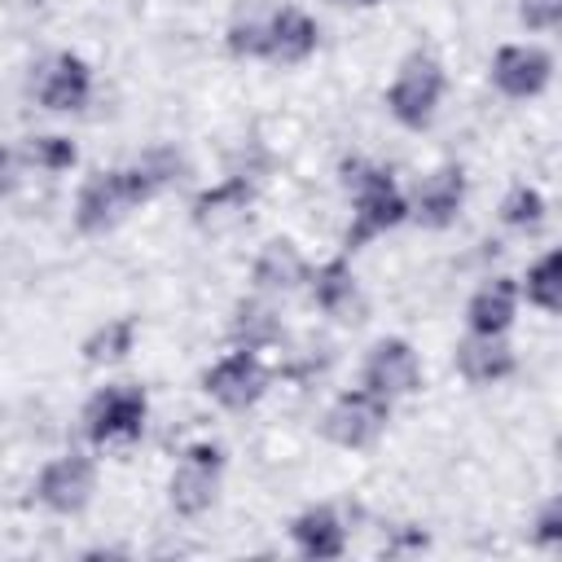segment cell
<instances>
[{
  "label": "cell",
  "mask_w": 562,
  "mask_h": 562,
  "mask_svg": "<svg viewBox=\"0 0 562 562\" xmlns=\"http://www.w3.org/2000/svg\"><path fill=\"white\" fill-rule=\"evenodd\" d=\"M338 180L351 193V224L342 233V250H360L364 241L382 237L386 228H400L413 215V202L400 193L395 176L369 158H342Z\"/></svg>",
  "instance_id": "cell-1"
},
{
  "label": "cell",
  "mask_w": 562,
  "mask_h": 562,
  "mask_svg": "<svg viewBox=\"0 0 562 562\" xmlns=\"http://www.w3.org/2000/svg\"><path fill=\"white\" fill-rule=\"evenodd\" d=\"M149 198H158V184L145 176L140 162L132 167H110L83 180L79 198H75V228L79 233H110L114 224H123L136 206H145Z\"/></svg>",
  "instance_id": "cell-2"
},
{
  "label": "cell",
  "mask_w": 562,
  "mask_h": 562,
  "mask_svg": "<svg viewBox=\"0 0 562 562\" xmlns=\"http://www.w3.org/2000/svg\"><path fill=\"white\" fill-rule=\"evenodd\" d=\"M443 61L426 48H413L400 66H395V79L386 88V110L400 127L408 132H426L439 114V101H443Z\"/></svg>",
  "instance_id": "cell-3"
},
{
  "label": "cell",
  "mask_w": 562,
  "mask_h": 562,
  "mask_svg": "<svg viewBox=\"0 0 562 562\" xmlns=\"http://www.w3.org/2000/svg\"><path fill=\"white\" fill-rule=\"evenodd\" d=\"M145 417H149V400L140 386L132 382L101 386L83 404V435L92 448H132L145 435Z\"/></svg>",
  "instance_id": "cell-4"
},
{
  "label": "cell",
  "mask_w": 562,
  "mask_h": 562,
  "mask_svg": "<svg viewBox=\"0 0 562 562\" xmlns=\"http://www.w3.org/2000/svg\"><path fill=\"white\" fill-rule=\"evenodd\" d=\"M220 474H224V448L202 439V443H189L171 470V483H167V501L180 518H198L215 505V492H220Z\"/></svg>",
  "instance_id": "cell-5"
},
{
  "label": "cell",
  "mask_w": 562,
  "mask_h": 562,
  "mask_svg": "<svg viewBox=\"0 0 562 562\" xmlns=\"http://www.w3.org/2000/svg\"><path fill=\"white\" fill-rule=\"evenodd\" d=\"M386 422H391V400L378 395V391H369V386L360 382L356 391H342V395L329 404L321 430H325V439L338 443V448H369V443L386 430Z\"/></svg>",
  "instance_id": "cell-6"
},
{
  "label": "cell",
  "mask_w": 562,
  "mask_h": 562,
  "mask_svg": "<svg viewBox=\"0 0 562 562\" xmlns=\"http://www.w3.org/2000/svg\"><path fill=\"white\" fill-rule=\"evenodd\" d=\"M202 391L228 408V413H246L263 400L268 391V364L259 360V351H246V347H233L228 356H220L206 373H202Z\"/></svg>",
  "instance_id": "cell-7"
},
{
  "label": "cell",
  "mask_w": 562,
  "mask_h": 562,
  "mask_svg": "<svg viewBox=\"0 0 562 562\" xmlns=\"http://www.w3.org/2000/svg\"><path fill=\"white\" fill-rule=\"evenodd\" d=\"M92 492H97V465L83 452H61V457L44 461L35 474V501L61 518L88 509Z\"/></svg>",
  "instance_id": "cell-8"
},
{
  "label": "cell",
  "mask_w": 562,
  "mask_h": 562,
  "mask_svg": "<svg viewBox=\"0 0 562 562\" xmlns=\"http://www.w3.org/2000/svg\"><path fill=\"white\" fill-rule=\"evenodd\" d=\"M360 382L395 404V400H404V395H413L422 386V356L413 351L408 338H378L369 347V356H364Z\"/></svg>",
  "instance_id": "cell-9"
},
{
  "label": "cell",
  "mask_w": 562,
  "mask_h": 562,
  "mask_svg": "<svg viewBox=\"0 0 562 562\" xmlns=\"http://www.w3.org/2000/svg\"><path fill=\"white\" fill-rule=\"evenodd\" d=\"M492 88L509 101H531L553 79V57L536 44H501L492 53Z\"/></svg>",
  "instance_id": "cell-10"
},
{
  "label": "cell",
  "mask_w": 562,
  "mask_h": 562,
  "mask_svg": "<svg viewBox=\"0 0 562 562\" xmlns=\"http://www.w3.org/2000/svg\"><path fill=\"white\" fill-rule=\"evenodd\" d=\"M92 97V66L79 53H53L40 70H35V101L53 114H70L83 110Z\"/></svg>",
  "instance_id": "cell-11"
},
{
  "label": "cell",
  "mask_w": 562,
  "mask_h": 562,
  "mask_svg": "<svg viewBox=\"0 0 562 562\" xmlns=\"http://www.w3.org/2000/svg\"><path fill=\"white\" fill-rule=\"evenodd\" d=\"M250 206H255V180H250L246 171H233V176H224L220 184L202 189V193L193 198L189 215H193V224H198L202 233H233L237 224L250 220Z\"/></svg>",
  "instance_id": "cell-12"
},
{
  "label": "cell",
  "mask_w": 562,
  "mask_h": 562,
  "mask_svg": "<svg viewBox=\"0 0 562 562\" xmlns=\"http://www.w3.org/2000/svg\"><path fill=\"white\" fill-rule=\"evenodd\" d=\"M461 206H465V171L457 162H443L417 180V193H413V220L417 224L448 228V224H457Z\"/></svg>",
  "instance_id": "cell-13"
},
{
  "label": "cell",
  "mask_w": 562,
  "mask_h": 562,
  "mask_svg": "<svg viewBox=\"0 0 562 562\" xmlns=\"http://www.w3.org/2000/svg\"><path fill=\"white\" fill-rule=\"evenodd\" d=\"M307 290H312V303H316L325 316H334V321H342V325L364 321V294H360V281H356V272H351V263H347L342 255H334V259H325L321 268H312Z\"/></svg>",
  "instance_id": "cell-14"
},
{
  "label": "cell",
  "mask_w": 562,
  "mask_h": 562,
  "mask_svg": "<svg viewBox=\"0 0 562 562\" xmlns=\"http://www.w3.org/2000/svg\"><path fill=\"white\" fill-rule=\"evenodd\" d=\"M452 364L470 386H496L518 369V356L505 334H465L452 351Z\"/></svg>",
  "instance_id": "cell-15"
},
{
  "label": "cell",
  "mask_w": 562,
  "mask_h": 562,
  "mask_svg": "<svg viewBox=\"0 0 562 562\" xmlns=\"http://www.w3.org/2000/svg\"><path fill=\"white\" fill-rule=\"evenodd\" d=\"M316 40H321V26L312 13L294 9V4H277L272 13V31H268V57L272 66H299L316 53Z\"/></svg>",
  "instance_id": "cell-16"
},
{
  "label": "cell",
  "mask_w": 562,
  "mask_h": 562,
  "mask_svg": "<svg viewBox=\"0 0 562 562\" xmlns=\"http://www.w3.org/2000/svg\"><path fill=\"white\" fill-rule=\"evenodd\" d=\"M307 277H312V268H307V259L299 255V246L290 237L263 241L259 255H255V268H250V281H255L259 294H290Z\"/></svg>",
  "instance_id": "cell-17"
},
{
  "label": "cell",
  "mask_w": 562,
  "mask_h": 562,
  "mask_svg": "<svg viewBox=\"0 0 562 562\" xmlns=\"http://www.w3.org/2000/svg\"><path fill=\"white\" fill-rule=\"evenodd\" d=\"M518 299H522V285L514 277H492L483 281L470 303H465V325L470 334H509L514 316H518Z\"/></svg>",
  "instance_id": "cell-18"
},
{
  "label": "cell",
  "mask_w": 562,
  "mask_h": 562,
  "mask_svg": "<svg viewBox=\"0 0 562 562\" xmlns=\"http://www.w3.org/2000/svg\"><path fill=\"white\" fill-rule=\"evenodd\" d=\"M290 540L303 558H316V562H329V558L347 553V527H342L334 505H307L303 514H294Z\"/></svg>",
  "instance_id": "cell-19"
},
{
  "label": "cell",
  "mask_w": 562,
  "mask_h": 562,
  "mask_svg": "<svg viewBox=\"0 0 562 562\" xmlns=\"http://www.w3.org/2000/svg\"><path fill=\"white\" fill-rule=\"evenodd\" d=\"M272 13H277V4H268V0H241L228 18V31H224L228 53L233 57H268Z\"/></svg>",
  "instance_id": "cell-20"
},
{
  "label": "cell",
  "mask_w": 562,
  "mask_h": 562,
  "mask_svg": "<svg viewBox=\"0 0 562 562\" xmlns=\"http://www.w3.org/2000/svg\"><path fill=\"white\" fill-rule=\"evenodd\" d=\"M228 342L246 351H268L281 342V321L263 299H241L228 316Z\"/></svg>",
  "instance_id": "cell-21"
},
{
  "label": "cell",
  "mask_w": 562,
  "mask_h": 562,
  "mask_svg": "<svg viewBox=\"0 0 562 562\" xmlns=\"http://www.w3.org/2000/svg\"><path fill=\"white\" fill-rule=\"evenodd\" d=\"M518 285H522V299L531 307H540L549 316H562V246H553L549 255H540Z\"/></svg>",
  "instance_id": "cell-22"
},
{
  "label": "cell",
  "mask_w": 562,
  "mask_h": 562,
  "mask_svg": "<svg viewBox=\"0 0 562 562\" xmlns=\"http://www.w3.org/2000/svg\"><path fill=\"white\" fill-rule=\"evenodd\" d=\"M136 342V321L132 316H114L105 325H97L88 338H83V360L88 364H119Z\"/></svg>",
  "instance_id": "cell-23"
},
{
  "label": "cell",
  "mask_w": 562,
  "mask_h": 562,
  "mask_svg": "<svg viewBox=\"0 0 562 562\" xmlns=\"http://www.w3.org/2000/svg\"><path fill=\"white\" fill-rule=\"evenodd\" d=\"M22 162H26L31 171H48V176H57V171H70V167L79 162V149H75L70 136H57V132H48V136H26V145H22Z\"/></svg>",
  "instance_id": "cell-24"
},
{
  "label": "cell",
  "mask_w": 562,
  "mask_h": 562,
  "mask_svg": "<svg viewBox=\"0 0 562 562\" xmlns=\"http://www.w3.org/2000/svg\"><path fill=\"white\" fill-rule=\"evenodd\" d=\"M501 224H505V228H518V233L540 228V224H544V198H540V189L514 184V189L501 198Z\"/></svg>",
  "instance_id": "cell-25"
},
{
  "label": "cell",
  "mask_w": 562,
  "mask_h": 562,
  "mask_svg": "<svg viewBox=\"0 0 562 562\" xmlns=\"http://www.w3.org/2000/svg\"><path fill=\"white\" fill-rule=\"evenodd\" d=\"M136 162H140V167H145V176L158 184V193H162L167 184H176V180H180V171H184V158H180L171 145H154V149H145Z\"/></svg>",
  "instance_id": "cell-26"
},
{
  "label": "cell",
  "mask_w": 562,
  "mask_h": 562,
  "mask_svg": "<svg viewBox=\"0 0 562 562\" xmlns=\"http://www.w3.org/2000/svg\"><path fill=\"white\" fill-rule=\"evenodd\" d=\"M518 22L527 31H558L562 26V0H518Z\"/></svg>",
  "instance_id": "cell-27"
},
{
  "label": "cell",
  "mask_w": 562,
  "mask_h": 562,
  "mask_svg": "<svg viewBox=\"0 0 562 562\" xmlns=\"http://www.w3.org/2000/svg\"><path fill=\"white\" fill-rule=\"evenodd\" d=\"M531 536H536V544H544V549H558V544H562V492L540 505Z\"/></svg>",
  "instance_id": "cell-28"
},
{
  "label": "cell",
  "mask_w": 562,
  "mask_h": 562,
  "mask_svg": "<svg viewBox=\"0 0 562 562\" xmlns=\"http://www.w3.org/2000/svg\"><path fill=\"white\" fill-rule=\"evenodd\" d=\"M360 4H378V0H360Z\"/></svg>",
  "instance_id": "cell-29"
}]
</instances>
